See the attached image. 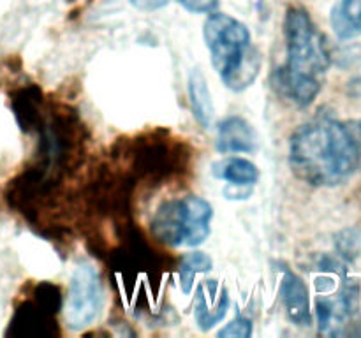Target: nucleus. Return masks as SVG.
Wrapping results in <instances>:
<instances>
[{"instance_id":"nucleus-10","label":"nucleus","mask_w":361,"mask_h":338,"mask_svg":"<svg viewBox=\"0 0 361 338\" xmlns=\"http://www.w3.org/2000/svg\"><path fill=\"white\" fill-rule=\"evenodd\" d=\"M335 35L342 41L361 35V0H338L330 13Z\"/></svg>"},{"instance_id":"nucleus-3","label":"nucleus","mask_w":361,"mask_h":338,"mask_svg":"<svg viewBox=\"0 0 361 338\" xmlns=\"http://www.w3.org/2000/svg\"><path fill=\"white\" fill-rule=\"evenodd\" d=\"M203 37L222 83L233 92L247 90L261 70V53L247 25L214 11L203 25Z\"/></svg>"},{"instance_id":"nucleus-13","label":"nucleus","mask_w":361,"mask_h":338,"mask_svg":"<svg viewBox=\"0 0 361 338\" xmlns=\"http://www.w3.org/2000/svg\"><path fill=\"white\" fill-rule=\"evenodd\" d=\"M214 266V261L208 254L204 252H190L185 254L180 261L178 268V277H180V287L185 294H189L192 291L194 278L196 275L204 273V271H210Z\"/></svg>"},{"instance_id":"nucleus-5","label":"nucleus","mask_w":361,"mask_h":338,"mask_svg":"<svg viewBox=\"0 0 361 338\" xmlns=\"http://www.w3.org/2000/svg\"><path fill=\"white\" fill-rule=\"evenodd\" d=\"M60 308V292L56 285L39 284L34 289L32 298H25L16 306L9 323L7 337H46L51 320H55L56 310Z\"/></svg>"},{"instance_id":"nucleus-15","label":"nucleus","mask_w":361,"mask_h":338,"mask_svg":"<svg viewBox=\"0 0 361 338\" xmlns=\"http://www.w3.org/2000/svg\"><path fill=\"white\" fill-rule=\"evenodd\" d=\"M252 334V320L245 317H236L226 327L219 331L221 338H249Z\"/></svg>"},{"instance_id":"nucleus-12","label":"nucleus","mask_w":361,"mask_h":338,"mask_svg":"<svg viewBox=\"0 0 361 338\" xmlns=\"http://www.w3.org/2000/svg\"><path fill=\"white\" fill-rule=\"evenodd\" d=\"M229 308V296L226 289H222V292L219 294V299L215 301V305H208V299L204 296V287L200 285L196 289V296H194V315H196V323L200 326V330L208 331L215 326V324L221 323L226 317Z\"/></svg>"},{"instance_id":"nucleus-9","label":"nucleus","mask_w":361,"mask_h":338,"mask_svg":"<svg viewBox=\"0 0 361 338\" xmlns=\"http://www.w3.org/2000/svg\"><path fill=\"white\" fill-rule=\"evenodd\" d=\"M187 90H189V101L190 108H192V115L196 122L200 123L203 129H208L214 122L215 108L214 101H212L210 88H208L207 77L200 69H192L189 74V81H187Z\"/></svg>"},{"instance_id":"nucleus-16","label":"nucleus","mask_w":361,"mask_h":338,"mask_svg":"<svg viewBox=\"0 0 361 338\" xmlns=\"http://www.w3.org/2000/svg\"><path fill=\"white\" fill-rule=\"evenodd\" d=\"M176 2L194 14H210L219 7V0H176Z\"/></svg>"},{"instance_id":"nucleus-8","label":"nucleus","mask_w":361,"mask_h":338,"mask_svg":"<svg viewBox=\"0 0 361 338\" xmlns=\"http://www.w3.org/2000/svg\"><path fill=\"white\" fill-rule=\"evenodd\" d=\"M281 298L291 323H295L296 326L312 324L309 289H307L305 282L293 271H286L284 278H282Z\"/></svg>"},{"instance_id":"nucleus-1","label":"nucleus","mask_w":361,"mask_h":338,"mask_svg":"<svg viewBox=\"0 0 361 338\" xmlns=\"http://www.w3.org/2000/svg\"><path fill=\"white\" fill-rule=\"evenodd\" d=\"M289 164L302 182L337 187L360 169L361 146L351 130L330 116H317L293 132Z\"/></svg>"},{"instance_id":"nucleus-18","label":"nucleus","mask_w":361,"mask_h":338,"mask_svg":"<svg viewBox=\"0 0 361 338\" xmlns=\"http://www.w3.org/2000/svg\"><path fill=\"white\" fill-rule=\"evenodd\" d=\"M360 130H361V122H360Z\"/></svg>"},{"instance_id":"nucleus-4","label":"nucleus","mask_w":361,"mask_h":338,"mask_svg":"<svg viewBox=\"0 0 361 338\" xmlns=\"http://www.w3.org/2000/svg\"><path fill=\"white\" fill-rule=\"evenodd\" d=\"M106 292L101 273L92 263L78 264L69 282L63 319L69 330L81 331L92 326L104 310Z\"/></svg>"},{"instance_id":"nucleus-11","label":"nucleus","mask_w":361,"mask_h":338,"mask_svg":"<svg viewBox=\"0 0 361 338\" xmlns=\"http://www.w3.org/2000/svg\"><path fill=\"white\" fill-rule=\"evenodd\" d=\"M214 176L231 185H254L259 180V169L254 162L242 157H229L214 164Z\"/></svg>"},{"instance_id":"nucleus-2","label":"nucleus","mask_w":361,"mask_h":338,"mask_svg":"<svg viewBox=\"0 0 361 338\" xmlns=\"http://www.w3.org/2000/svg\"><path fill=\"white\" fill-rule=\"evenodd\" d=\"M286 62L275 70L274 87L281 95L307 108L316 101L330 67L324 35L302 7H289L284 21Z\"/></svg>"},{"instance_id":"nucleus-6","label":"nucleus","mask_w":361,"mask_h":338,"mask_svg":"<svg viewBox=\"0 0 361 338\" xmlns=\"http://www.w3.org/2000/svg\"><path fill=\"white\" fill-rule=\"evenodd\" d=\"M214 208L200 196H187L178 199V222L182 245L200 246L210 236V222Z\"/></svg>"},{"instance_id":"nucleus-7","label":"nucleus","mask_w":361,"mask_h":338,"mask_svg":"<svg viewBox=\"0 0 361 338\" xmlns=\"http://www.w3.org/2000/svg\"><path fill=\"white\" fill-rule=\"evenodd\" d=\"M256 144V132L242 116H228L219 123L217 150L221 154H250Z\"/></svg>"},{"instance_id":"nucleus-17","label":"nucleus","mask_w":361,"mask_h":338,"mask_svg":"<svg viewBox=\"0 0 361 338\" xmlns=\"http://www.w3.org/2000/svg\"><path fill=\"white\" fill-rule=\"evenodd\" d=\"M129 2L140 11H157L162 9L169 0H129Z\"/></svg>"},{"instance_id":"nucleus-14","label":"nucleus","mask_w":361,"mask_h":338,"mask_svg":"<svg viewBox=\"0 0 361 338\" xmlns=\"http://www.w3.org/2000/svg\"><path fill=\"white\" fill-rule=\"evenodd\" d=\"M337 249L341 256H344L345 259H355L360 252V238L356 231H353V229L342 231L337 239Z\"/></svg>"}]
</instances>
